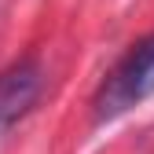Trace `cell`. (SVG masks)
Here are the masks:
<instances>
[{"mask_svg": "<svg viewBox=\"0 0 154 154\" xmlns=\"http://www.w3.org/2000/svg\"><path fill=\"white\" fill-rule=\"evenodd\" d=\"M150 95H154V33L140 37L110 66V73L99 81V88L92 95V118L95 125H106L121 114H128L132 106H140L143 99H150Z\"/></svg>", "mask_w": 154, "mask_h": 154, "instance_id": "obj_1", "label": "cell"}, {"mask_svg": "<svg viewBox=\"0 0 154 154\" xmlns=\"http://www.w3.org/2000/svg\"><path fill=\"white\" fill-rule=\"evenodd\" d=\"M44 92V66L37 55L8 63L0 70V128H11L37 106Z\"/></svg>", "mask_w": 154, "mask_h": 154, "instance_id": "obj_2", "label": "cell"}]
</instances>
